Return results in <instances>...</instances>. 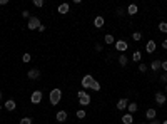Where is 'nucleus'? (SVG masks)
<instances>
[{"label":"nucleus","mask_w":167,"mask_h":124,"mask_svg":"<svg viewBox=\"0 0 167 124\" xmlns=\"http://www.w3.org/2000/svg\"><path fill=\"white\" fill-rule=\"evenodd\" d=\"M67 111H59L57 112V116H55V119H57V123H65L67 121Z\"/></svg>","instance_id":"nucleus-9"},{"label":"nucleus","mask_w":167,"mask_h":124,"mask_svg":"<svg viewBox=\"0 0 167 124\" xmlns=\"http://www.w3.org/2000/svg\"><path fill=\"white\" fill-rule=\"evenodd\" d=\"M19 124H32V119L30 117H22L19 121Z\"/></svg>","instance_id":"nucleus-26"},{"label":"nucleus","mask_w":167,"mask_h":124,"mask_svg":"<svg viewBox=\"0 0 167 124\" xmlns=\"http://www.w3.org/2000/svg\"><path fill=\"white\" fill-rule=\"evenodd\" d=\"M160 65H162V61L155 59V61H152V64H150V69H152L154 72H157V70L160 69Z\"/></svg>","instance_id":"nucleus-18"},{"label":"nucleus","mask_w":167,"mask_h":124,"mask_svg":"<svg viewBox=\"0 0 167 124\" xmlns=\"http://www.w3.org/2000/svg\"><path fill=\"white\" fill-rule=\"evenodd\" d=\"M155 47H157V45H155V42L149 40L146 44V52H147V54H154V52H155Z\"/></svg>","instance_id":"nucleus-10"},{"label":"nucleus","mask_w":167,"mask_h":124,"mask_svg":"<svg viewBox=\"0 0 167 124\" xmlns=\"http://www.w3.org/2000/svg\"><path fill=\"white\" fill-rule=\"evenodd\" d=\"M22 61H24V62H30V61H32V55H30V54H24V55H22Z\"/></svg>","instance_id":"nucleus-29"},{"label":"nucleus","mask_w":167,"mask_h":124,"mask_svg":"<svg viewBox=\"0 0 167 124\" xmlns=\"http://www.w3.org/2000/svg\"><path fill=\"white\" fill-rule=\"evenodd\" d=\"M44 3H45V2H44V0H33V5H35V7H44Z\"/></svg>","instance_id":"nucleus-28"},{"label":"nucleus","mask_w":167,"mask_h":124,"mask_svg":"<svg viewBox=\"0 0 167 124\" xmlns=\"http://www.w3.org/2000/svg\"><path fill=\"white\" fill-rule=\"evenodd\" d=\"M160 69H164V72H167V61L162 62V65H160Z\"/></svg>","instance_id":"nucleus-34"},{"label":"nucleus","mask_w":167,"mask_h":124,"mask_svg":"<svg viewBox=\"0 0 167 124\" xmlns=\"http://www.w3.org/2000/svg\"><path fill=\"white\" fill-rule=\"evenodd\" d=\"M140 124H147V123H140Z\"/></svg>","instance_id":"nucleus-42"},{"label":"nucleus","mask_w":167,"mask_h":124,"mask_svg":"<svg viewBox=\"0 0 167 124\" xmlns=\"http://www.w3.org/2000/svg\"><path fill=\"white\" fill-rule=\"evenodd\" d=\"M77 117H79V119H84V117H85V111L79 109V111H77Z\"/></svg>","instance_id":"nucleus-30"},{"label":"nucleus","mask_w":167,"mask_h":124,"mask_svg":"<svg viewBox=\"0 0 167 124\" xmlns=\"http://www.w3.org/2000/svg\"><path fill=\"white\" fill-rule=\"evenodd\" d=\"M104 42L110 45V44H115V39H114V35H112V34H105V37H104Z\"/></svg>","instance_id":"nucleus-20"},{"label":"nucleus","mask_w":167,"mask_h":124,"mask_svg":"<svg viewBox=\"0 0 167 124\" xmlns=\"http://www.w3.org/2000/svg\"><path fill=\"white\" fill-rule=\"evenodd\" d=\"M104 24H105V20H104V17H100V15L94 19V25H95L97 29H102L104 27Z\"/></svg>","instance_id":"nucleus-16"},{"label":"nucleus","mask_w":167,"mask_h":124,"mask_svg":"<svg viewBox=\"0 0 167 124\" xmlns=\"http://www.w3.org/2000/svg\"><path fill=\"white\" fill-rule=\"evenodd\" d=\"M95 81L90 74H87V76L82 77V81H80V84H82V89L85 91V89H90V86H92V82Z\"/></svg>","instance_id":"nucleus-4"},{"label":"nucleus","mask_w":167,"mask_h":124,"mask_svg":"<svg viewBox=\"0 0 167 124\" xmlns=\"http://www.w3.org/2000/svg\"><path fill=\"white\" fill-rule=\"evenodd\" d=\"M147 69H149V65H147V64H144V62H140V64H139V70H140V72H147Z\"/></svg>","instance_id":"nucleus-25"},{"label":"nucleus","mask_w":167,"mask_h":124,"mask_svg":"<svg viewBox=\"0 0 167 124\" xmlns=\"http://www.w3.org/2000/svg\"><path fill=\"white\" fill-rule=\"evenodd\" d=\"M140 59H142V54H140L139 50H135V52L132 54V61L134 62H140Z\"/></svg>","instance_id":"nucleus-22"},{"label":"nucleus","mask_w":167,"mask_h":124,"mask_svg":"<svg viewBox=\"0 0 167 124\" xmlns=\"http://www.w3.org/2000/svg\"><path fill=\"white\" fill-rule=\"evenodd\" d=\"M3 107H5L8 112H12V111H15V107H17V104H15V101L13 99H8L5 104H3Z\"/></svg>","instance_id":"nucleus-11"},{"label":"nucleus","mask_w":167,"mask_h":124,"mask_svg":"<svg viewBox=\"0 0 167 124\" xmlns=\"http://www.w3.org/2000/svg\"><path fill=\"white\" fill-rule=\"evenodd\" d=\"M139 12V7H137V3H130L129 7H127V14L129 15H135Z\"/></svg>","instance_id":"nucleus-15"},{"label":"nucleus","mask_w":167,"mask_h":124,"mask_svg":"<svg viewBox=\"0 0 167 124\" xmlns=\"http://www.w3.org/2000/svg\"><path fill=\"white\" fill-rule=\"evenodd\" d=\"M127 111H129V114H135V112L139 111V107H137V104H135V102H129Z\"/></svg>","instance_id":"nucleus-19"},{"label":"nucleus","mask_w":167,"mask_h":124,"mask_svg":"<svg viewBox=\"0 0 167 124\" xmlns=\"http://www.w3.org/2000/svg\"><path fill=\"white\" fill-rule=\"evenodd\" d=\"M77 99H79L80 106H89V104H90V101H92V97H90V94H87V92H85L84 89L77 92Z\"/></svg>","instance_id":"nucleus-2"},{"label":"nucleus","mask_w":167,"mask_h":124,"mask_svg":"<svg viewBox=\"0 0 167 124\" xmlns=\"http://www.w3.org/2000/svg\"><path fill=\"white\" fill-rule=\"evenodd\" d=\"M127 62H129V59H127V55H125V54H120V55H119V64H120V65H124V67H125V65H127Z\"/></svg>","instance_id":"nucleus-21"},{"label":"nucleus","mask_w":167,"mask_h":124,"mask_svg":"<svg viewBox=\"0 0 167 124\" xmlns=\"http://www.w3.org/2000/svg\"><path fill=\"white\" fill-rule=\"evenodd\" d=\"M60 99H62V91L60 89H52L50 91V94H49V101L52 106H57L60 102Z\"/></svg>","instance_id":"nucleus-1"},{"label":"nucleus","mask_w":167,"mask_h":124,"mask_svg":"<svg viewBox=\"0 0 167 124\" xmlns=\"http://www.w3.org/2000/svg\"><path fill=\"white\" fill-rule=\"evenodd\" d=\"M166 101H167V97H166V94L164 92H155V102L157 104H166Z\"/></svg>","instance_id":"nucleus-8"},{"label":"nucleus","mask_w":167,"mask_h":124,"mask_svg":"<svg viewBox=\"0 0 167 124\" xmlns=\"http://www.w3.org/2000/svg\"><path fill=\"white\" fill-rule=\"evenodd\" d=\"M162 124H167V119H166V121H164V123H162Z\"/></svg>","instance_id":"nucleus-40"},{"label":"nucleus","mask_w":167,"mask_h":124,"mask_svg":"<svg viewBox=\"0 0 167 124\" xmlns=\"http://www.w3.org/2000/svg\"><path fill=\"white\" fill-rule=\"evenodd\" d=\"M90 89L95 91V92H99V91H100V82H99V81H94L92 86H90Z\"/></svg>","instance_id":"nucleus-23"},{"label":"nucleus","mask_w":167,"mask_h":124,"mask_svg":"<svg viewBox=\"0 0 167 124\" xmlns=\"http://www.w3.org/2000/svg\"><path fill=\"white\" fill-rule=\"evenodd\" d=\"M95 50H97V52H102V50H104V45H102V44H97V45H95Z\"/></svg>","instance_id":"nucleus-33"},{"label":"nucleus","mask_w":167,"mask_h":124,"mask_svg":"<svg viewBox=\"0 0 167 124\" xmlns=\"http://www.w3.org/2000/svg\"><path fill=\"white\" fill-rule=\"evenodd\" d=\"M22 17L28 20V19H30V12H28V10H24V12H22Z\"/></svg>","instance_id":"nucleus-31"},{"label":"nucleus","mask_w":167,"mask_h":124,"mask_svg":"<svg viewBox=\"0 0 167 124\" xmlns=\"http://www.w3.org/2000/svg\"><path fill=\"white\" fill-rule=\"evenodd\" d=\"M27 77L30 79V81H35V79H39L40 77V70L39 69H30L27 72Z\"/></svg>","instance_id":"nucleus-7"},{"label":"nucleus","mask_w":167,"mask_h":124,"mask_svg":"<svg viewBox=\"0 0 167 124\" xmlns=\"http://www.w3.org/2000/svg\"><path fill=\"white\" fill-rule=\"evenodd\" d=\"M149 124H162V123H160V121H157V119H152Z\"/></svg>","instance_id":"nucleus-36"},{"label":"nucleus","mask_w":167,"mask_h":124,"mask_svg":"<svg viewBox=\"0 0 167 124\" xmlns=\"http://www.w3.org/2000/svg\"><path fill=\"white\" fill-rule=\"evenodd\" d=\"M57 10H59V14H69V10H70V5H69V3H67V2H64V3H60L59 5V8H57Z\"/></svg>","instance_id":"nucleus-14"},{"label":"nucleus","mask_w":167,"mask_h":124,"mask_svg":"<svg viewBox=\"0 0 167 124\" xmlns=\"http://www.w3.org/2000/svg\"><path fill=\"white\" fill-rule=\"evenodd\" d=\"M146 117L149 119V121H152V119H155V117H157V111L154 109V107H149V109L146 111Z\"/></svg>","instance_id":"nucleus-13"},{"label":"nucleus","mask_w":167,"mask_h":124,"mask_svg":"<svg viewBox=\"0 0 167 124\" xmlns=\"http://www.w3.org/2000/svg\"><path fill=\"white\" fill-rule=\"evenodd\" d=\"M166 94H167V84H166Z\"/></svg>","instance_id":"nucleus-41"},{"label":"nucleus","mask_w":167,"mask_h":124,"mask_svg":"<svg viewBox=\"0 0 167 124\" xmlns=\"http://www.w3.org/2000/svg\"><path fill=\"white\" fill-rule=\"evenodd\" d=\"M159 30H160V32H164V34H167V22H160V24H159Z\"/></svg>","instance_id":"nucleus-24"},{"label":"nucleus","mask_w":167,"mask_h":124,"mask_svg":"<svg viewBox=\"0 0 167 124\" xmlns=\"http://www.w3.org/2000/svg\"><path fill=\"white\" fill-rule=\"evenodd\" d=\"M124 124H132L134 123V117H132V114H129V112H125L124 116H122V119H120Z\"/></svg>","instance_id":"nucleus-17"},{"label":"nucleus","mask_w":167,"mask_h":124,"mask_svg":"<svg viewBox=\"0 0 167 124\" xmlns=\"http://www.w3.org/2000/svg\"><path fill=\"white\" fill-rule=\"evenodd\" d=\"M160 82H166L167 84V72H164V74L160 76Z\"/></svg>","instance_id":"nucleus-32"},{"label":"nucleus","mask_w":167,"mask_h":124,"mask_svg":"<svg viewBox=\"0 0 167 124\" xmlns=\"http://www.w3.org/2000/svg\"><path fill=\"white\" fill-rule=\"evenodd\" d=\"M42 97H44L42 91H33V92H32V96H30V102H32V104H40Z\"/></svg>","instance_id":"nucleus-5"},{"label":"nucleus","mask_w":167,"mask_h":124,"mask_svg":"<svg viewBox=\"0 0 167 124\" xmlns=\"http://www.w3.org/2000/svg\"><path fill=\"white\" fill-rule=\"evenodd\" d=\"M162 49H164V50H167V40H162Z\"/></svg>","instance_id":"nucleus-35"},{"label":"nucleus","mask_w":167,"mask_h":124,"mask_svg":"<svg viewBox=\"0 0 167 124\" xmlns=\"http://www.w3.org/2000/svg\"><path fill=\"white\" fill-rule=\"evenodd\" d=\"M127 47H129V44H127L124 39H122V40H115V49H117L119 52H122V54H124V52L127 50Z\"/></svg>","instance_id":"nucleus-6"},{"label":"nucleus","mask_w":167,"mask_h":124,"mask_svg":"<svg viewBox=\"0 0 167 124\" xmlns=\"http://www.w3.org/2000/svg\"><path fill=\"white\" fill-rule=\"evenodd\" d=\"M8 3V0H0V5H7Z\"/></svg>","instance_id":"nucleus-38"},{"label":"nucleus","mask_w":167,"mask_h":124,"mask_svg":"<svg viewBox=\"0 0 167 124\" xmlns=\"http://www.w3.org/2000/svg\"><path fill=\"white\" fill-rule=\"evenodd\" d=\"M2 99H3V92H0V101H2Z\"/></svg>","instance_id":"nucleus-39"},{"label":"nucleus","mask_w":167,"mask_h":124,"mask_svg":"<svg viewBox=\"0 0 167 124\" xmlns=\"http://www.w3.org/2000/svg\"><path fill=\"white\" fill-rule=\"evenodd\" d=\"M44 30H45V25L42 24V25H40V27H39V32H44Z\"/></svg>","instance_id":"nucleus-37"},{"label":"nucleus","mask_w":167,"mask_h":124,"mask_svg":"<svg viewBox=\"0 0 167 124\" xmlns=\"http://www.w3.org/2000/svg\"><path fill=\"white\" fill-rule=\"evenodd\" d=\"M0 111H2V106H0Z\"/></svg>","instance_id":"nucleus-43"},{"label":"nucleus","mask_w":167,"mask_h":124,"mask_svg":"<svg viewBox=\"0 0 167 124\" xmlns=\"http://www.w3.org/2000/svg\"><path fill=\"white\" fill-rule=\"evenodd\" d=\"M42 25V22H40V19L39 17H30L28 20H27V27L30 29V30H39V27Z\"/></svg>","instance_id":"nucleus-3"},{"label":"nucleus","mask_w":167,"mask_h":124,"mask_svg":"<svg viewBox=\"0 0 167 124\" xmlns=\"http://www.w3.org/2000/svg\"><path fill=\"white\" fill-rule=\"evenodd\" d=\"M132 39H134L135 42H139L140 39H142V34H140V32H134V34H132Z\"/></svg>","instance_id":"nucleus-27"},{"label":"nucleus","mask_w":167,"mask_h":124,"mask_svg":"<svg viewBox=\"0 0 167 124\" xmlns=\"http://www.w3.org/2000/svg\"><path fill=\"white\" fill-rule=\"evenodd\" d=\"M127 106H129V99H125V97H124V99H120L119 102H117V106H115V107H117L119 111H125Z\"/></svg>","instance_id":"nucleus-12"}]
</instances>
